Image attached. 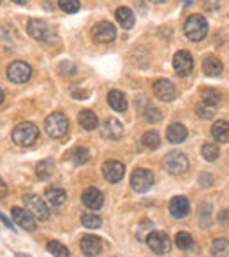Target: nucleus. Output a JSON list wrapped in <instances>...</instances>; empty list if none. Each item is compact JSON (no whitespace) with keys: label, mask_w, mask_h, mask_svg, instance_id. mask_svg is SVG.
<instances>
[{"label":"nucleus","mask_w":229,"mask_h":257,"mask_svg":"<svg viewBox=\"0 0 229 257\" xmlns=\"http://www.w3.org/2000/svg\"><path fill=\"white\" fill-rule=\"evenodd\" d=\"M114 16H117V22L120 23V27H124L126 30L133 29L134 22H136V18H134V13L131 11L129 8H119V9H117V13H114Z\"/></svg>","instance_id":"4be33fe9"},{"label":"nucleus","mask_w":229,"mask_h":257,"mask_svg":"<svg viewBox=\"0 0 229 257\" xmlns=\"http://www.w3.org/2000/svg\"><path fill=\"white\" fill-rule=\"evenodd\" d=\"M39 140V128L32 121H22L13 128V141L18 147H32Z\"/></svg>","instance_id":"f257e3e1"},{"label":"nucleus","mask_w":229,"mask_h":257,"mask_svg":"<svg viewBox=\"0 0 229 257\" xmlns=\"http://www.w3.org/2000/svg\"><path fill=\"white\" fill-rule=\"evenodd\" d=\"M78 121H79V125L85 128V131H95L97 123H99V120H97V114L93 113V111H90V109H83L81 113L78 114Z\"/></svg>","instance_id":"5701e85b"},{"label":"nucleus","mask_w":229,"mask_h":257,"mask_svg":"<svg viewBox=\"0 0 229 257\" xmlns=\"http://www.w3.org/2000/svg\"><path fill=\"white\" fill-rule=\"evenodd\" d=\"M154 93L162 102H171L176 97V88L169 79H157L154 83Z\"/></svg>","instance_id":"f8f14e48"},{"label":"nucleus","mask_w":229,"mask_h":257,"mask_svg":"<svg viewBox=\"0 0 229 257\" xmlns=\"http://www.w3.org/2000/svg\"><path fill=\"white\" fill-rule=\"evenodd\" d=\"M79 248H81V252L86 257H95L102 250V241H100V238H97L93 234H85L81 238V241H79Z\"/></svg>","instance_id":"2eb2a0df"},{"label":"nucleus","mask_w":229,"mask_h":257,"mask_svg":"<svg viewBox=\"0 0 229 257\" xmlns=\"http://www.w3.org/2000/svg\"><path fill=\"white\" fill-rule=\"evenodd\" d=\"M102 175L109 183H117L124 178L126 168H124V164L119 161H107V162H104V166H102Z\"/></svg>","instance_id":"4468645a"},{"label":"nucleus","mask_w":229,"mask_h":257,"mask_svg":"<svg viewBox=\"0 0 229 257\" xmlns=\"http://www.w3.org/2000/svg\"><path fill=\"white\" fill-rule=\"evenodd\" d=\"M44 196H46L48 203L53 204V206H60V204H64V201L67 199V192H65L62 187H48L46 190H44Z\"/></svg>","instance_id":"aec40b11"},{"label":"nucleus","mask_w":229,"mask_h":257,"mask_svg":"<svg viewBox=\"0 0 229 257\" xmlns=\"http://www.w3.org/2000/svg\"><path fill=\"white\" fill-rule=\"evenodd\" d=\"M18 257H30V255H27V253H18Z\"/></svg>","instance_id":"c03bdc74"},{"label":"nucleus","mask_w":229,"mask_h":257,"mask_svg":"<svg viewBox=\"0 0 229 257\" xmlns=\"http://www.w3.org/2000/svg\"><path fill=\"white\" fill-rule=\"evenodd\" d=\"M201 99H203V104L217 106V104L222 100V95H220V92L215 88H203L201 90Z\"/></svg>","instance_id":"bb28decb"},{"label":"nucleus","mask_w":229,"mask_h":257,"mask_svg":"<svg viewBox=\"0 0 229 257\" xmlns=\"http://www.w3.org/2000/svg\"><path fill=\"white\" fill-rule=\"evenodd\" d=\"M58 6L67 15H74L79 11V0H58Z\"/></svg>","instance_id":"c9c22d12"},{"label":"nucleus","mask_w":229,"mask_h":257,"mask_svg":"<svg viewBox=\"0 0 229 257\" xmlns=\"http://www.w3.org/2000/svg\"><path fill=\"white\" fill-rule=\"evenodd\" d=\"M147 241H148V246L152 248V252L159 253V255H164V253H168L169 250H171V241H169L166 232H161V231L150 232Z\"/></svg>","instance_id":"6e6552de"},{"label":"nucleus","mask_w":229,"mask_h":257,"mask_svg":"<svg viewBox=\"0 0 229 257\" xmlns=\"http://www.w3.org/2000/svg\"><path fill=\"white\" fill-rule=\"evenodd\" d=\"M23 203H25V210L29 211L36 220H48V218H50V208H48V204L44 203L39 196L29 194V196L23 197Z\"/></svg>","instance_id":"20e7f679"},{"label":"nucleus","mask_w":229,"mask_h":257,"mask_svg":"<svg viewBox=\"0 0 229 257\" xmlns=\"http://www.w3.org/2000/svg\"><path fill=\"white\" fill-rule=\"evenodd\" d=\"M53 171H55V162L51 161V159H44V161H41L39 164H37L36 173L41 180H48L53 175Z\"/></svg>","instance_id":"cd10ccee"},{"label":"nucleus","mask_w":229,"mask_h":257,"mask_svg":"<svg viewBox=\"0 0 229 257\" xmlns=\"http://www.w3.org/2000/svg\"><path fill=\"white\" fill-rule=\"evenodd\" d=\"M166 140L173 145H178V143H183L187 140V128L183 127L182 123H173L169 125L168 133H166Z\"/></svg>","instance_id":"6ab92c4d"},{"label":"nucleus","mask_w":229,"mask_h":257,"mask_svg":"<svg viewBox=\"0 0 229 257\" xmlns=\"http://www.w3.org/2000/svg\"><path fill=\"white\" fill-rule=\"evenodd\" d=\"M44 128H46L48 136L55 138V140L65 136V134H67V131H69L67 116H65L64 113H60V111H57V113H51L50 116L46 118V121H44Z\"/></svg>","instance_id":"7ed1b4c3"},{"label":"nucleus","mask_w":229,"mask_h":257,"mask_svg":"<svg viewBox=\"0 0 229 257\" xmlns=\"http://www.w3.org/2000/svg\"><path fill=\"white\" fill-rule=\"evenodd\" d=\"M32 76V67L27 62L16 60L8 67V78L13 83H27Z\"/></svg>","instance_id":"0eeeda50"},{"label":"nucleus","mask_w":229,"mask_h":257,"mask_svg":"<svg viewBox=\"0 0 229 257\" xmlns=\"http://www.w3.org/2000/svg\"><path fill=\"white\" fill-rule=\"evenodd\" d=\"M107 104L113 107L114 111H119V113H124L127 109V99L120 90H111L107 93Z\"/></svg>","instance_id":"412c9836"},{"label":"nucleus","mask_w":229,"mask_h":257,"mask_svg":"<svg viewBox=\"0 0 229 257\" xmlns=\"http://www.w3.org/2000/svg\"><path fill=\"white\" fill-rule=\"evenodd\" d=\"M154 182H155L154 173L145 168L136 169V171L133 173V176H131V185H133V189L136 190V192H147V190H150Z\"/></svg>","instance_id":"423d86ee"},{"label":"nucleus","mask_w":229,"mask_h":257,"mask_svg":"<svg viewBox=\"0 0 229 257\" xmlns=\"http://www.w3.org/2000/svg\"><path fill=\"white\" fill-rule=\"evenodd\" d=\"M4 102V92H2V88H0V104Z\"/></svg>","instance_id":"37998d69"},{"label":"nucleus","mask_w":229,"mask_h":257,"mask_svg":"<svg viewBox=\"0 0 229 257\" xmlns=\"http://www.w3.org/2000/svg\"><path fill=\"white\" fill-rule=\"evenodd\" d=\"M67 159L76 166H81V164H86L90 161V152L86 150L85 147H76L72 148L71 152L67 154Z\"/></svg>","instance_id":"393cba45"},{"label":"nucleus","mask_w":229,"mask_h":257,"mask_svg":"<svg viewBox=\"0 0 229 257\" xmlns=\"http://www.w3.org/2000/svg\"><path fill=\"white\" fill-rule=\"evenodd\" d=\"M81 201L86 208H90V210H99L104 203V196L99 189H95V187H88V189H85V192H83Z\"/></svg>","instance_id":"f3484780"},{"label":"nucleus","mask_w":229,"mask_h":257,"mask_svg":"<svg viewBox=\"0 0 229 257\" xmlns=\"http://www.w3.org/2000/svg\"><path fill=\"white\" fill-rule=\"evenodd\" d=\"M211 134H213V138L218 141V143H227L229 140V125L225 120H218L213 123V127H211Z\"/></svg>","instance_id":"a878e982"},{"label":"nucleus","mask_w":229,"mask_h":257,"mask_svg":"<svg viewBox=\"0 0 229 257\" xmlns=\"http://www.w3.org/2000/svg\"><path fill=\"white\" fill-rule=\"evenodd\" d=\"M211 253L215 257H227L229 253V246H227V239L225 238H217L211 245Z\"/></svg>","instance_id":"c756f323"},{"label":"nucleus","mask_w":229,"mask_h":257,"mask_svg":"<svg viewBox=\"0 0 229 257\" xmlns=\"http://www.w3.org/2000/svg\"><path fill=\"white\" fill-rule=\"evenodd\" d=\"M141 143H143V147L148 148V150H157V148L161 147V138H159V134L155 133V131H148V133H145L143 138H141Z\"/></svg>","instance_id":"c85d7f7f"},{"label":"nucleus","mask_w":229,"mask_h":257,"mask_svg":"<svg viewBox=\"0 0 229 257\" xmlns=\"http://www.w3.org/2000/svg\"><path fill=\"white\" fill-rule=\"evenodd\" d=\"M150 2H154V4H164V2H168V0H150Z\"/></svg>","instance_id":"a19ab883"},{"label":"nucleus","mask_w":229,"mask_h":257,"mask_svg":"<svg viewBox=\"0 0 229 257\" xmlns=\"http://www.w3.org/2000/svg\"><path fill=\"white\" fill-rule=\"evenodd\" d=\"M141 114H143L145 120L150 121V123H157V121H161V118H162L161 111H159L157 107L152 106L150 102H147V107L141 109Z\"/></svg>","instance_id":"7c9ffc66"},{"label":"nucleus","mask_w":229,"mask_h":257,"mask_svg":"<svg viewBox=\"0 0 229 257\" xmlns=\"http://www.w3.org/2000/svg\"><path fill=\"white\" fill-rule=\"evenodd\" d=\"M197 114H199V118H203V120H210V118H213L215 109H213V106H208V104H199V106H197Z\"/></svg>","instance_id":"e433bc0d"},{"label":"nucleus","mask_w":229,"mask_h":257,"mask_svg":"<svg viewBox=\"0 0 229 257\" xmlns=\"http://www.w3.org/2000/svg\"><path fill=\"white\" fill-rule=\"evenodd\" d=\"M48 250H50L55 257H71L69 248L60 241H48Z\"/></svg>","instance_id":"2f4dec72"},{"label":"nucleus","mask_w":229,"mask_h":257,"mask_svg":"<svg viewBox=\"0 0 229 257\" xmlns=\"http://www.w3.org/2000/svg\"><path fill=\"white\" fill-rule=\"evenodd\" d=\"M0 220L4 222V224H6V225H8V227H9V229H15V227H13V224H11V222H9V220H8V218H6V217H4V213H0Z\"/></svg>","instance_id":"58836bf2"},{"label":"nucleus","mask_w":229,"mask_h":257,"mask_svg":"<svg viewBox=\"0 0 229 257\" xmlns=\"http://www.w3.org/2000/svg\"><path fill=\"white\" fill-rule=\"evenodd\" d=\"M183 32H185L187 39L192 43H199L206 37L208 34V22L204 16L201 15H192L187 18L185 25H183Z\"/></svg>","instance_id":"f03ea898"},{"label":"nucleus","mask_w":229,"mask_h":257,"mask_svg":"<svg viewBox=\"0 0 229 257\" xmlns=\"http://www.w3.org/2000/svg\"><path fill=\"white\" fill-rule=\"evenodd\" d=\"M175 241H176V246H178V248L187 250L192 246V236L185 231H180L178 234L175 236Z\"/></svg>","instance_id":"f704fd0d"},{"label":"nucleus","mask_w":229,"mask_h":257,"mask_svg":"<svg viewBox=\"0 0 229 257\" xmlns=\"http://www.w3.org/2000/svg\"><path fill=\"white\" fill-rule=\"evenodd\" d=\"M13 2H16V4H20V6L27 4V0H13Z\"/></svg>","instance_id":"79ce46f5"},{"label":"nucleus","mask_w":229,"mask_h":257,"mask_svg":"<svg viewBox=\"0 0 229 257\" xmlns=\"http://www.w3.org/2000/svg\"><path fill=\"white\" fill-rule=\"evenodd\" d=\"M6 196H8V185H6L4 180L0 178V199H4Z\"/></svg>","instance_id":"4c0bfd02"},{"label":"nucleus","mask_w":229,"mask_h":257,"mask_svg":"<svg viewBox=\"0 0 229 257\" xmlns=\"http://www.w3.org/2000/svg\"><path fill=\"white\" fill-rule=\"evenodd\" d=\"M81 224L85 225L86 229H97L100 227V224H102V220H100L99 215L95 213H86L81 217Z\"/></svg>","instance_id":"72a5a7b5"},{"label":"nucleus","mask_w":229,"mask_h":257,"mask_svg":"<svg viewBox=\"0 0 229 257\" xmlns=\"http://www.w3.org/2000/svg\"><path fill=\"white\" fill-rule=\"evenodd\" d=\"M201 154H203L204 161L213 162V161H217V157H218V147L215 143H206L201 148Z\"/></svg>","instance_id":"473e14b6"},{"label":"nucleus","mask_w":229,"mask_h":257,"mask_svg":"<svg viewBox=\"0 0 229 257\" xmlns=\"http://www.w3.org/2000/svg\"><path fill=\"white\" fill-rule=\"evenodd\" d=\"M225 213H227V211H220V217H218V220H220V222H225V220H227V215H225Z\"/></svg>","instance_id":"ea45409f"},{"label":"nucleus","mask_w":229,"mask_h":257,"mask_svg":"<svg viewBox=\"0 0 229 257\" xmlns=\"http://www.w3.org/2000/svg\"><path fill=\"white\" fill-rule=\"evenodd\" d=\"M203 71L206 76H220L224 71V65L217 57H206L203 62Z\"/></svg>","instance_id":"b1692460"},{"label":"nucleus","mask_w":229,"mask_h":257,"mask_svg":"<svg viewBox=\"0 0 229 257\" xmlns=\"http://www.w3.org/2000/svg\"><path fill=\"white\" fill-rule=\"evenodd\" d=\"M189 211H190V204L183 196H176L169 201V213L175 218H183Z\"/></svg>","instance_id":"a211bd4d"},{"label":"nucleus","mask_w":229,"mask_h":257,"mask_svg":"<svg viewBox=\"0 0 229 257\" xmlns=\"http://www.w3.org/2000/svg\"><path fill=\"white\" fill-rule=\"evenodd\" d=\"M27 32H29V36L32 37V39L43 41V43L50 41V37H51V30H50V27H48V23L39 18L30 20L29 25H27Z\"/></svg>","instance_id":"1a4fd4ad"},{"label":"nucleus","mask_w":229,"mask_h":257,"mask_svg":"<svg viewBox=\"0 0 229 257\" xmlns=\"http://www.w3.org/2000/svg\"><path fill=\"white\" fill-rule=\"evenodd\" d=\"M164 168L168 169L171 175H183L189 169V161L187 157L178 150H173L166 154L164 157Z\"/></svg>","instance_id":"39448f33"},{"label":"nucleus","mask_w":229,"mask_h":257,"mask_svg":"<svg viewBox=\"0 0 229 257\" xmlns=\"http://www.w3.org/2000/svg\"><path fill=\"white\" fill-rule=\"evenodd\" d=\"M100 136L104 140L119 141L124 136V125L117 118H106L100 125Z\"/></svg>","instance_id":"9d476101"},{"label":"nucleus","mask_w":229,"mask_h":257,"mask_svg":"<svg viewBox=\"0 0 229 257\" xmlns=\"http://www.w3.org/2000/svg\"><path fill=\"white\" fill-rule=\"evenodd\" d=\"M92 34L93 39L99 41V43H111L117 37V29L109 22H99L97 25H93Z\"/></svg>","instance_id":"ddd939ff"},{"label":"nucleus","mask_w":229,"mask_h":257,"mask_svg":"<svg viewBox=\"0 0 229 257\" xmlns=\"http://www.w3.org/2000/svg\"><path fill=\"white\" fill-rule=\"evenodd\" d=\"M11 215H13V218H15L16 224H18L20 227L27 229V231H34V229L37 227V220L29 213V211L23 210V208L15 206L11 210Z\"/></svg>","instance_id":"dca6fc26"},{"label":"nucleus","mask_w":229,"mask_h":257,"mask_svg":"<svg viewBox=\"0 0 229 257\" xmlns=\"http://www.w3.org/2000/svg\"><path fill=\"white\" fill-rule=\"evenodd\" d=\"M173 67H175L176 74L178 76H189L194 69V58L189 51H178L173 58Z\"/></svg>","instance_id":"9b49d317"}]
</instances>
